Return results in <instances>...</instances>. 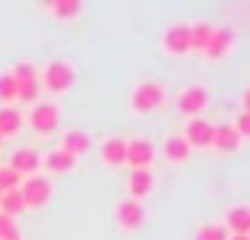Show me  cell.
Wrapping results in <instances>:
<instances>
[{
	"mask_svg": "<svg viewBox=\"0 0 250 240\" xmlns=\"http://www.w3.org/2000/svg\"><path fill=\"white\" fill-rule=\"evenodd\" d=\"M38 86L51 95H67L76 86V67L70 60H48L38 70Z\"/></svg>",
	"mask_w": 250,
	"mask_h": 240,
	"instance_id": "cell-1",
	"label": "cell"
},
{
	"mask_svg": "<svg viewBox=\"0 0 250 240\" xmlns=\"http://www.w3.org/2000/svg\"><path fill=\"white\" fill-rule=\"evenodd\" d=\"M165 98H168V92H165L162 82L143 79V82H136L133 92H130V111L140 114V117H143V114H155V111L165 108Z\"/></svg>",
	"mask_w": 250,
	"mask_h": 240,
	"instance_id": "cell-2",
	"label": "cell"
},
{
	"mask_svg": "<svg viewBox=\"0 0 250 240\" xmlns=\"http://www.w3.org/2000/svg\"><path fill=\"white\" fill-rule=\"evenodd\" d=\"M25 123H29L38 136H51L61 127V108H57L54 101H35L32 111L25 114Z\"/></svg>",
	"mask_w": 250,
	"mask_h": 240,
	"instance_id": "cell-3",
	"label": "cell"
},
{
	"mask_svg": "<svg viewBox=\"0 0 250 240\" xmlns=\"http://www.w3.org/2000/svg\"><path fill=\"white\" fill-rule=\"evenodd\" d=\"M51 193H54V186H51V180L44 177V174H32V177H25L22 184H19V196H22L25 209H42V205H48Z\"/></svg>",
	"mask_w": 250,
	"mask_h": 240,
	"instance_id": "cell-4",
	"label": "cell"
},
{
	"mask_svg": "<svg viewBox=\"0 0 250 240\" xmlns=\"http://www.w3.org/2000/svg\"><path fill=\"white\" fill-rule=\"evenodd\" d=\"M114 224L127 234L140 231L146 224V205L143 203H133V199H117L114 203Z\"/></svg>",
	"mask_w": 250,
	"mask_h": 240,
	"instance_id": "cell-5",
	"label": "cell"
},
{
	"mask_svg": "<svg viewBox=\"0 0 250 240\" xmlns=\"http://www.w3.org/2000/svg\"><path fill=\"white\" fill-rule=\"evenodd\" d=\"M10 76L16 79L19 101H29V105H35V101H38V92H42V86H38V70L32 67L29 60H22V63H16V67L10 70Z\"/></svg>",
	"mask_w": 250,
	"mask_h": 240,
	"instance_id": "cell-6",
	"label": "cell"
},
{
	"mask_svg": "<svg viewBox=\"0 0 250 240\" xmlns=\"http://www.w3.org/2000/svg\"><path fill=\"white\" fill-rule=\"evenodd\" d=\"M162 48L171 57H187L190 54V22H171L162 32Z\"/></svg>",
	"mask_w": 250,
	"mask_h": 240,
	"instance_id": "cell-7",
	"label": "cell"
},
{
	"mask_svg": "<svg viewBox=\"0 0 250 240\" xmlns=\"http://www.w3.org/2000/svg\"><path fill=\"white\" fill-rule=\"evenodd\" d=\"M209 108V92L203 86H187L181 95H177V111L184 114V117H203Z\"/></svg>",
	"mask_w": 250,
	"mask_h": 240,
	"instance_id": "cell-8",
	"label": "cell"
},
{
	"mask_svg": "<svg viewBox=\"0 0 250 240\" xmlns=\"http://www.w3.org/2000/svg\"><path fill=\"white\" fill-rule=\"evenodd\" d=\"M212 129H215V123H209L206 117H190L184 123L181 136L190 148H212Z\"/></svg>",
	"mask_w": 250,
	"mask_h": 240,
	"instance_id": "cell-9",
	"label": "cell"
},
{
	"mask_svg": "<svg viewBox=\"0 0 250 240\" xmlns=\"http://www.w3.org/2000/svg\"><path fill=\"white\" fill-rule=\"evenodd\" d=\"M152 161H155L152 142L143 139V136L127 139V165H130V171H152Z\"/></svg>",
	"mask_w": 250,
	"mask_h": 240,
	"instance_id": "cell-10",
	"label": "cell"
},
{
	"mask_svg": "<svg viewBox=\"0 0 250 240\" xmlns=\"http://www.w3.org/2000/svg\"><path fill=\"white\" fill-rule=\"evenodd\" d=\"M222 228L228 231V237H250V205H231L225 212V224Z\"/></svg>",
	"mask_w": 250,
	"mask_h": 240,
	"instance_id": "cell-11",
	"label": "cell"
},
{
	"mask_svg": "<svg viewBox=\"0 0 250 240\" xmlns=\"http://www.w3.org/2000/svg\"><path fill=\"white\" fill-rule=\"evenodd\" d=\"M241 146H244V139L238 136V129H234L231 123H215V129H212V148L215 152L231 155V152H238Z\"/></svg>",
	"mask_w": 250,
	"mask_h": 240,
	"instance_id": "cell-12",
	"label": "cell"
},
{
	"mask_svg": "<svg viewBox=\"0 0 250 240\" xmlns=\"http://www.w3.org/2000/svg\"><path fill=\"white\" fill-rule=\"evenodd\" d=\"M231 44H234V32L228 29V25H215L206 51H203V57H206V60H222V57L231 51Z\"/></svg>",
	"mask_w": 250,
	"mask_h": 240,
	"instance_id": "cell-13",
	"label": "cell"
},
{
	"mask_svg": "<svg viewBox=\"0 0 250 240\" xmlns=\"http://www.w3.org/2000/svg\"><path fill=\"white\" fill-rule=\"evenodd\" d=\"M6 165H10L13 171L25 180V177H32V174H38V167H42V155H38L35 148H16V152L10 155Z\"/></svg>",
	"mask_w": 250,
	"mask_h": 240,
	"instance_id": "cell-14",
	"label": "cell"
},
{
	"mask_svg": "<svg viewBox=\"0 0 250 240\" xmlns=\"http://www.w3.org/2000/svg\"><path fill=\"white\" fill-rule=\"evenodd\" d=\"M152 190H155L152 171H130V177H127V199L143 203V199H149V193H152Z\"/></svg>",
	"mask_w": 250,
	"mask_h": 240,
	"instance_id": "cell-15",
	"label": "cell"
},
{
	"mask_svg": "<svg viewBox=\"0 0 250 240\" xmlns=\"http://www.w3.org/2000/svg\"><path fill=\"white\" fill-rule=\"evenodd\" d=\"M89 146H92V139H89V133L85 129H67V133L61 136V152H67L73 161H80L85 152H89Z\"/></svg>",
	"mask_w": 250,
	"mask_h": 240,
	"instance_id": "cell-16",
	"label": "cell"
},
{
	"mask_svg": "<svg viewBox=\"0 0 250 240\" xmlns=\"http://www.w3.org/2000/svg\"><path fill=\"white\" fill-rule=\"evenodd\" d=\"M102 161L108 167L127 165V139H124V136H108V139L102 142Z\"/></svg>",
	"mask_w": 250,
	"mask_h": 240,
	"instance_id": "cell-17",
	"label": "cell"
},
{
	"mask_svg": "<svg viewBox=\"0 0 250 240\" xmlns=\"http://www.w3.org/2000/svg\"><path fill=\"white\" fill-rule=\"evenodd\" d=\"M44 10H48V16L57 19V22H73V19L83 16V0H48Z\"/></svg>",
	"mask_w": 250,
	"mask_h": 240,
	"instance_id": "cell-18",
	"label": "cell"
},
{
	"mask_svg": "<svg viewBox=\"0 0 250 240\" xmlns=\"http://www.w3.org/2000/svg\"><path fill=\"white\" fill-rule=\"evenodd\" d=\"M190 152H193V148L184 142V136H168V139L162 142V158L171 161V165H187Z\"/></svg>",
	"mask_w": 250,
	"mask_h": 240,
	"instance_id": "cell-19",
	"label": "cell"
},
{
	"mask_svg": "<svg viewBox=\"0 0 250 240\" xmlns=\"http://www.w3.org/2000/svg\"><path fill=\"white\" fill-rule=\"evenodd\" d=\"M212 32H215V25L212 22H206V19H196V22H190V54H203L206 51V44H209V38H212Z\"/></svg>",
	"mask_w": 250,
	"mask_h": 240,
	"instance_id": "cell-20",
	"label": "cell"
},
{
	"mask_svg": "<svg viewBox=\"0 0 250 240\" xmlns=\"http://www.w3.org/2000/svg\"><path fill=\"white\" fill-rule=\"evenodd\" d=\"M22 127H25V114L19 108H0V136L3 139L16 136Z\"/></svg>",
	"mask_w": 250,
	"mask_h": 240,
	"instance_id": "cell-21",
	"label": "cell"
},
{
	"mask_svg": "<svg viewBox=\"0 0 250 240\" xmlns=\"http://www.w3.org/2000/svg\"><path fill=\"white\" fill-rule=\"evenodd\" d=\"M42 167L48 174H67V171H73V167H76V161L70 158L67 152H61V148H51V152L42 158Z\"/></svg>",
	"mask_w": 250,
	"mask_h": 240,
	"instance_id": "cell-22",
	"label": "cell"
},
{
	"mask_svg": "<svg viewBox=\"0 0 250 240\" xmlns=\"http://www.w3.org/2000/svg\"><path fill=\"white\" fill-rule=\"evenodd\" d=\"M19 92H16V79L10 73L0 76V108H16Z\"/></svg>",
	"mask_w": 250,
	"mask_h": 240,
	"instance_id": "cell-23",
	"label": "cell"
},
{
	"mask_svg": "<svg viewBox=\"0 0 250 240\" xmlns=\"http://www.w3.org/2000/svg\"><path fill=\"white\" fill-rule=\"evenodd\" d=\"M0 212H3V215H10V218L22 215V212H25V203H22V196H19V190H10V193H3V196H0Z\"/></svg>",
	"mask_w": 250,
	"mask_h": 240,
	"instance_id": "cell-24",
	"label": "cell"
},
{
	"mask_svg": "<svg viewBox=\"0 0 250 240\" xmlns=\"http://www.w3.org/2000/svg\"><path fill=\"white\" fill-rule=\"evenodd\" d=\"M22 177L13 171L10 165H0V193H10V190H19Z\"/></svg>",
	"mask_w": 250,
	"mask_h": 240,
	"instance_id": "cell-25",
	"label": "cell"
},
{
	"mask_svg": "<svg viewBox=\"0 0 250 240\" xmlns=\"http://www.w3.org/2000/svg\"><path fill=\"white\" fill-rule=\"evenodd\" d=\"M0 240H22V231H19L16 218L3 215V212H0Z\"/></svg>",
	"mask_w": 250,
	"mask_h": 240,
	"instance_id": "cell-26",
	"label": "cell"
},
{
	"mask_svg": "<svg viewBox=\"0 0 250 240\" xmlns=\"http://www.w3.org/2000/svg\"><path fill=\"white\" fill-rule=\"evenodd\" d=\"M196 240H228V231L222 224H203L196 231Z\"/></svg>",
	"mask_w": 250,
	"mask_h": 240,
	"instance_id": "cell-27",
	"label": "cell"
},
{
	"mask_svg": "<svg viewBox=\"0 0 250 240\" xmlns=\"http://www.w3.org/2000/svg\"><path fill=\"white\" fill-rule=\"evenodd\" d=\"M231 127L238 129V136H241V139H250V114H247V111H238V114H234Z\"/></svg>",
	"mask_w": 250,
	"mask_h": 240,
	"instance_id": "cell-28",
	"label": "cell"
},
{
	"mask_svg": "<svg viewBox=\"0 0 250 240\" xmlns=\"http://www.w3.org/2000/svg\"><path fill=\"white\" fill-rule=\"evenodd\" d=\"M241 111L250 114V89H247V92H241Z\"/></svg>",
	"mask_w": 250,
	"mask_h": 240,
	"instance_id": "cell-29",
	"label": "cell"
},
{
	"mask_svg": "<svg viewBox=\"0 0 250 240\" xmlns=\"http://www.w3.org/2000/svg\"><path fill=\"white\" fill-rule=\"evenodd\" d=\"M228 240H250V237H228Z\"/></svg>",
	"mask_w": 250,
	"mask_h": 240,
	"instance_id": "cell-30",
	"label": "cell"
},
{
	"mask_svg": "<svg viewBox=\"0 0 250 240\" xmlns=\"http://www.w3.org/2000/svg\"><path fill=\"white\" fill-rule=\"evenodd\" d=\"M0 146H3V136H0Z\"/></svg>",
	"mask_w": 250,
	"mask_h": 240,
	"instance_id": "cell-31",
	"label": "cell"
},
{
	"mask_svg": "<svg viewBox=\"0 0 250 240\" xmlns=\"http://www.w3.org/2000/svg\"><path fill=\"white\" fill-rule=\"evenodd\" d=\"M0 196H3V193H0Z\"/></svg>",
	"mask_w": 250,
	"mask_h": 240,
	"instance_id": "cell-32",
	"label": "cell"
}]
</instances>
